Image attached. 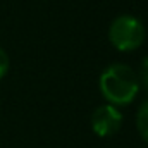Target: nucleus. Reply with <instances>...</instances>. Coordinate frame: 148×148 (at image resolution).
Returning <instances> with one entry per match:
<instances>
[{
  "instance_id": "1",
  "label": "nucleus",
  "mask_w": 148,
  "mask_h": 148,
  "mask_svg": "<svg viewBox=\"0 0 148 148\" xmlns=\"http://www.w3.org/2000/svg\"><path fill=\"white\" fill-rule=\"evenodd\" d=\"M100 91L114 107L131 103L140 91L138 74L126 64H112L100 76Z\"/></svg>"
},
{
  "instance_id": "6",
  "label": "nucleus",
  "mask_w": 148,
  "mask_h": 148,
  "mask_svg": "<svg viewBox=\"0 0 148 148\" xmlns=\"http://www.w3.org/2000/svg\"><path fill=\"white\" fill-rule=\"evenodd\" d=\"M140 83L143 84V88L148 91V57L143 60V64H141V71H140Z\"/></svg>"
},
{
  "instance_id": "2",
  "label": "nucleus",
  "mask_w": 148,
  "mask_h": 148,
  "mask_svg": "<svg viewBox=\"0 0 148 148\" xmlns=\"http://www.w3.org/2000/svg\"><path fill=\"white\" fill-rule=\"evenodd\" d=\"M109 40L121 52L136 50L145 40V28L134 16H119L110 23Z\"/></svg>"
},
{
  "instance_id": "5",
  "label": "nucleus",
  "mask_w": 148,
  "mask_h": 148,
  "mask_svg": "<svg viewBox=\"0 0 148 148\" xmlns=\"http://www.w3.org/2000/svg\"><path fill=\"white\" fill-rule=\"evenodd\" d=\"M9 71V55L5 53L3 48H0V79Z\"/></svg>"
},
{
  "instance_id": "4",
  "label": "nucleus",
  "mask_w": 148,
  "mask_h": 148,
  "mask_svg": "<svg viewBox=\"0 0 148 148\" xmlns=\"http://www.w3.org/2000/svg\"><path fill=\"white\" fill-rule=\"evenodd\" d=\"M136 127L141 134V138L148 143V100L141 103L138 115H136Z\"/></svg>"
},
{
  "instance_id": "3",
  "label": "nucleus",
  "mask_w": 148,
  "mask_h": 148,
  "mask_svg": "<svg viewBox=\"0 0 148 148\" xmlns=\"http://www.w3.org/2000/svg\"><path fill=\"white\" fill-rule=\"evenodd\" d=\"M121 124H122V114L110 103L97 107L91 114V129L95 131V134L102 138L117 133L121 129Z\"/></svg>"
}]
</instances>
